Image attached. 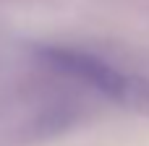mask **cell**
I'll list each match as a JSON object with an SVG mask.
<instances>
[{
    "label": "cell",
    "mask_w": 149,
    "mask_h": 146,
    "mask_svg": "<svg viewBox=\"0 0 149 146\" xmlns=\"http://www.w3.org/2000/svg\"><path fill=\"white\" fill-rule=\"evenodd\" d=\"M39 57L50 68L76 78V81H84L86 86L97 89L100 94H105L120 104H136L147 97L144 81L126 76L123 71L113 68L107 60H102L92 52L68 50V47H45V50H39Z\"/></svg>",
    "instance_id": "1"
}]
</instances>
